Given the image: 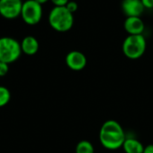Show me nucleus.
<instances>
[{"label": "nucleus", "mask_w": 153, "mask_h": 153, "mask_svg": "<svg viewBox=\"0 0 153 153\" xmlns=\"http://www.w3.org/2000/svg\"><path fill=\"white\" fill-rule=\"evenodd\" d=\"M124 29L128 35H140L144 31L145 24L141 17H126L124 22Z\"/></svg>", "instance_id": "9"}, {"label": "nucleus", "mask_w": 153, "mask_h": 153, "mask_svg": "<svg viewBox=\"0 0 153 153\" xmlns=\"http://www.w3.org/2000/svg\"><path fill=\"white\" fill-rule=\"evenodd\" d=\"M146 39L143 34L128 35L122 44V51L124 55L132 60H136L142 57L146 51Z\"/></svg>", "instance_id": "3"}, {"label": "nucleus", "mask_w": 153, "mask_h": 153, "mask_svg": "<svg viewBox=\"0 0 153 153\" xmlns=\"http://www.w3.org/2000/svg\"><path fill=\"white\" fill-rule=\"evenodd\" d=\"M143 153H153V144H149L145 146Z\"/></svg>", "instance_id": "18"}, {"label": "nucleus", "mask_w": 153, "mask_h": 153, "mask_svg": "<svg viewBox=\"0 0 153 153\" xmlns=\"http://www.w3.org/2000/svg\"><path fill=\"white\" fill-rule=\"evenodd\" d=\"M94 146L92 143L87 140H82L79 142L75 148V153H94Z\"/></svg>", "instance_id": "12"}, {"label": "nucleus", "mask_w": 153, "mask_h": 153, "mask_svg": "<svg viewBox=\"0 0 153 153\" xmlns=\"http://www.w3.org/2000/svg\"><path fill=\"white\" fill-rule=\"evenodd\" d=\"M65 64L73 71H82L87 65V58L82 52L73 50L66 55Z\"/></svg>", "instance_id": "7"}, {"label": "nucleus", "mask_w": 153, "mask_h": 153, "mask_svg": "<svg viewBox=\"0 0 153 153\" xmlns=\"http://www.w3.org/2000/svg\"><path fill=\"white\" fill-rule=\"evenodd\" d=\"M37 3H39V4H40L41 5L43 4H46L47 2H48L49 0H35Z\"/></svg>", "instance_id": "19"}, {"label": "nucleus", "mask_w": 153, "mask_h": 153, "mask_svg": "<svg viewBox=\"0 0 153 153\" xmlns=\"http://www.w3.org/2000/svg\"><path fill=\"white\" fill-rule=\"evenodd\" d=\"M11 99V93L6 87L0 86V108L8 104Z\"/></svg>", "instance_id": "13"}, {"label": "nucleus", "mask_w": 153, "mask_h": 153, "mask_svg": "<svg viewBox=\"0 0 153 153\" xmlns=\"http://www.w3.org/2000/svg\"><path fill=\"white\" fill-rule=\"evenodd\" d=\"M21 43L11 37L0 38V62L11 64L19 59L22 55Z\"/></svg>", "instance_id": "4"}, {"label": "nucleus", "mask_w": 153, "mask_h": 153, "mask_svg": "<svg viewBox=\"0 0 153 153\" xmlns=\"http://www.w3.org/2000/svg\"><path fill=\"white\" fill-rule=\"evenodd\" d=\"M142 3L145 9L153 10V0H142Z\"/></svg>", "instance_id": "17"}, {"label": "nucleus", "mask_w": 153, "mask_h": 153, "mask_svg": "<svg viewBox=\"0 0 153 153\" xmlns=\"http://www.w3.org/2000/svg\"><path fill=\"white\" fill-rule=\"evenodd\" d=\"M65 7L67 8V10L69 12H71L72 13H74L77 11V9H78V4L76 2H74V1H69L66 4Z\"/></svg>", "instance_id": "14"}, {"label": "nucleus", "mask_w": 153, "mask_h": 153, "mask_svg": "<svg viewBox=\"0 0 153 153\" xmlns=\"http://www.w3.org/2000/svg\"><path fill=\"white\" fill-rule=\"evenodd\" d=\"M42 5L35 0H26L22 3L21 17L28 25L38 24L42 18Z\"/></svg>", "instance_id": "5"}, {"label": "nucleus", "mask_w": 153, "mask_h": 153, "mask_svg": "<svg viewBox=\"0 0 153 153\" xmlns=\"http://www.w3.org/2000/svg\"><path fill=\"white\" fill-rule=\"evenodd\" d=\"M74 22V13L69 12L65 6H54L48 14L50 27L58 32L70 30Z\"/></svg>", "instance_id": "2"}, {"label": "nucleus", "mask_w": 153, "mask_h": 153, "mask_svg": "<svg viewBox=\"0 0 153 153\" xmlns=\"http://www.w3.org/2000/svg\"><path fill=\"white\" fill-rule=\"evenodd\" d=\"M99 139L105 149L116 151L122 148L126 137L122 126L117 121L109 119L101 126Z\"/></svg>", "instance_id": "1"}, {"label": "nucleus", "mask_w": 153, "mask_h": 153, "mask_svg": "<svg viewBox=\"0 0 153 153\" xmlns=\"http://www.w3.org/2000/svg\"><path fill=\"white\" fill-rule=\"evenodd\" d=\"M121 8L126 17H141L145 10L142 0H123Z\"/></svg>", "instance_id": "8"}, {"label": "nucleus", "mask_w": 153, "mask_h": 153, "mask_svg": "<svg viewBox=\"0 0 153 153\" xmlns=\"http://www.w3.org/2000/svg\"><path fill=\"white\" fill-rule=\"evenodd\" d=\"M9 70V66L8 64L4 63V62H0V77L4 76Z\"/></svg>", "instance_id": "15"}, {"label": "nucleus", "mask_w": 153, "mask_h": 153, "mask_svg": "<svg viewBox=\"0 0 153 153\" xmlns=\"http://www.w3.org/2000/svg\"><path fill=\"white\" fill-rule=\"evenodd\" d=\"M122 148L126 153H143L144 150L143 144L135 138H126Z\"/></svg>", "instance_id": "11"}, {"label": "nucleus", "mask_w": 153, "mask_h": 153, "mask_svg": "<svg viewBox=\"0 0 153 153\" xmlns=\"http://www.w3.org/2000/svg\"><path fill=\"white\" fill-rule=\"evenodd\" d=\"M55 6H65L69 0H50Z\"/></svg>", "instance_id": "16"}, {"label": "nucleus", "mask_w": 153, "mask_h": 153, "mask_svg": "<svg viewBox=\"0 0 153 153\" xmlns=\"http://www.w3.org/2000/svg\"><path fill=\"white\" fill-rule=\"evenodd\" d=\"M22 3V0H0V15L8 20L21 16Z\"/></svg>", "instance_id": "6"}, {"label": "nucleus", "mask_w": 153, "mask_h": 153, "mask_svg": "<svg viewBox=\"0 0 153 153\" xmlns=\"http://www.w3.org/2000/svg\"><path fill=\"white\" fill-rule=\"evenodd\" d=\"M39 45L38 39L33 36H26L21 42L22 52L28 56L35 55L39 50Z\"/></svg>", "instance_id": "10"}]
</instances>
